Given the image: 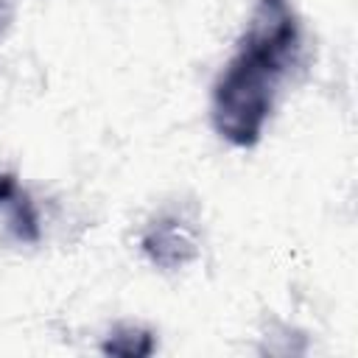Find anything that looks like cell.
<instances>
[{"label":"cell","mask_w":358,"mask_h":358,"mask_svg":"<svg viewBox=\"0 0 358 358\" xmlns=\"http://www.w3.org/2000/svg\"><path fill=\"white\" fill-rule=\"evenodd\" d=\"M302 50V28L291 0H257L235 53L215 78L213 129L238 148L260 143L280 87Z\"/></svg>","instance_id":"obj_1"},{"label":"cell","mask_w":358,"mask_h":358,"mask_svg":"<svg viewBox=\"0 0 358 358\" xmlns=\"http://www.w3.org/2000/svg\"><path fill=\"white\" fill-rule=\"evenodd\" d=\"M143 249L154 263L173 268L193 257L196 243L179 218H159L148 227V232L143 238Z\"/></svg>","instance_id":"obj_2"},{"label":"cell","mask_w":358,"mask_h":358,"mask_svg":"<svg viewBox=\"0 0 358 358\" xmlns=\"http://www.w3.org/2000/svg\"><path fill=\"white\" fill-rule=\"evenodd\" d=\"M0 210L6 215V227L22 243L39 241V215L28 199V193L17 185L11 173H0Z\"/></svg>","instance_id":"obj_3"},{"label":"cell","mask_w":358,"mask_h":358,"mask_svg":"<svg viewBox=\"0 0 358 358\" xmlns=\"http://www.w3.org/2000/svg\"><path fill=\"white\" fill-rule=\"evenodd\" d=\"M154 350L151 333L137 330V327H117L109 341L103 344L106 355H126V358H137V355H148Z\"/></svg>","instance_id":"obj_4"},{"label":"cell","mask_w":358,"mask_h":358,"mask_svg":"<svg viewBox=\"0 0 358 358\" xmlns=\"http://www.w3.org/2000/svg\"><path fill=\"white\" fill-rule=\"evenodd\" d=\"M8 20V11H6V0H0V34H3V25Z\"/></svg>","instance_id":"obj_5"}]
</instances>
